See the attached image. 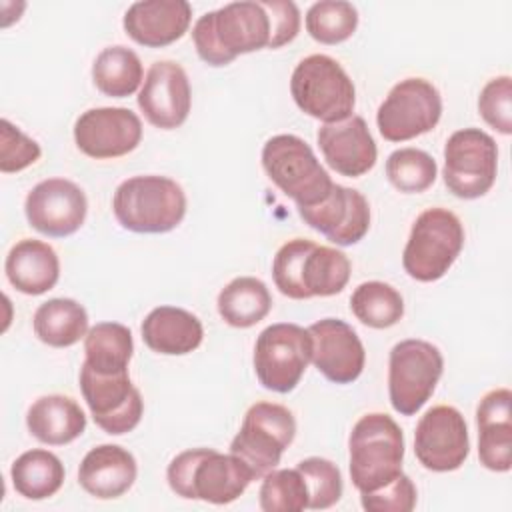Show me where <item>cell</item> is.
<instances>
[{"label":"cell","instance_id":"6da1fadb","mask_svg":"<svg viewBox=\"0 0 512 512\" xmlns=\"http://www.w3.org/2000/svg\"><path fill=\"white\" fill-rule=\"evenodd\" d=\"M192 40L206 64L226 66L240 54L272 46L270 10L256 0L224 4L196 20Z\"/></svg>","mask_w":512,"mask_h":512},{"label":"cell","instance_id":"7a4b0ae2","mask_svg":"<svg viewBox=\"0 0 512 512\" xmlns=\"http://www.w3.org/2000/svg\"><path fill=\"white\" fill-rule=\"evenodd\" d=\"M272 278L276 288L292 300L334 296L350 280V260L338 248L294 238L276 252Z\"/></svg>","mask_w":512,"mask_h":512},{"label":"cell","instance_id":"3957f363","mask_svg":"<svg viewBox=\"0 0 512 512\" xmlns=\"http://www.w3.org/2000/svg\"><path fill=\"white\" fill-rule=\"evenodd\" d=\"M170 490L186 500L230 504L254 480L252 470L238 456L214 448H190L174 456L166 470Z\"/></svg>","mask_w":512,"mask_h":512},{"label":"cell","instance_id":"277c9868","mask_svg":"<svg viewBox=\"0 0 512 512\" xmlns=\"http://www.w3.org/2000/svg\"><path fill=\"white\" fill-rule=\"evenodd\" d=\"M112 210L120 226L130 232L164 234L184 220L186 194L168 176H132L116 188Z\"/></svg>","mask_w":512,"mask_h":512},{"label":"cell","instance_id":"5b68a950","mask_svg":"<svg viewBox=\"0 0 512 512\" xmlns=\"http://www.w3.org/2000/svg\"><path fill=\"white\" fill-rule=\"evenodd\" d=\"M348 450L350 478L360 494L374 492L402 474L404 434L388 414H364L350 432Z\"/></svg>","mask_w":512,"mask_h":512},{"label":"cell","instance_id":"8992f818","mask_svg":"<svg viewBox=\"0 0 512 512\" xmlns=\"http://www.w3.org/2000/svg\"><path fill=\"white\" fill-rule=\"evenodd\" d=\"M290 94L296 106L324 124L352 116L356 88L338 60L326 54L302 58L290 78Z\"/></svg>","mask_w":512,"mask_h":512},{"label":"cell","instance_id":"52a82bcc","mask_svg":"<svg viewBox=\"0 0 512 512\" xmlns=\"http://www.w3.org/2000/svg\"><path fill=\"white\" fill-rule=\"evenodd\" d=\"M266 176L296 202V208L314 206L332 190V178L306 140L296 134H276L262 146Z\"/></svg>","mask_w":512,"mask_h":512},{"label":"cell","instance_id":"ba28073f","mask_svg":"<svg viewBox=\"0 0 512 512\" xmlns=\"http://www.w3.org/2000/svg\"><path fill=\"white\" fill-rule=\"evenodd\" d=\"M464 246L460 218L448 208H428L412 224L402 252L406 274L418 282L440 280L456 262Z\"/></svg>","mask_w":512,"mask_h":512},{"label":"cell","instance_id":"9c48e42d","mask_svg":"<svg viewBox=\"0 0 512 512\" xmlns=\"http://www.w3.org/2000/svg\"><path fill=\"white\" fill-rule=\"evenodd\" d=\"M294 436L296 420L286 406L256 402L246 410L242 426L230 442V452L244 460L252 470L254 480H258L280 464V458Z\"/></svg>","mask_w":512,"mask_h":512},{"label":"cell","instance_id":"30bf717a","mask_svg":"<svg viewBox=\"0 0 512 512\" xmlns=\"http://www.w3.org/2000/svg\"><path fill=\"white\" fill-rule=\"evenodd\" d=\"M442 370V352L432 342L408 338L394 344L388 358L392 408L402 416H414L434 394Z\"/></svg>","mask_w":512,"mask_h":512},{"label":"cell","instance_id":"8fae6325","mask_svg":"<svg viewBox=\"0 0 512 512\" xmlns=\"http://www.w3.org/2000/svg\"><path fill=\"white\" fill-rule=\"evenodd\" d=\"M312 358L308 328L278 322L264 328L254 344V372L258 382L272 392H292Z\"/></svg>","mask_w":512,"mask_h":512},{"label":"cell","instance_id":"7c38bea8","mask_svg":"<svg viewBox=\"0 0 512 512\" xmlns=\"http://www.w3.org/2000/svg\"><path fill=\"white\" fill-rule=\"evenodd\" d=\"M498 146L490 134L480 128L456 130L444 146V184L462 198L484 196L496 182Z\"/></svg>","mask_w":512,"mask_h":512},{"label":"cell","instance_id":"4fadbf2b","mask_svg":"<svg viewBox=\"0 0 512 512\" xmlns=\"http://www.w3.org/2000/svg\"><path fill=\"white\" fill-rule=\"evenodd\" d=\"M442 116V96L426 78H406L392 86L376 112L384 140L406 142L430 132Z\"/></svg>","mask_w":512,"mask_h":512},{"label":"cell","instance_id":"5bb4252c","mask_svg":"<svg viewBox=\"0 0 512 512\" xmlns=\"http://www.w3.org/2000/svg\"><path fill=\"white\" fill-rule=\"evenodd\" d=\"M80 392L96 426L106 434L120 436L132 432L140 424L144 400L140 390L132 384L128 370L102 374L82 362Z\"/></svg>","mask_w":512,"mask_h":512},{"label":"cell","instance_id":"9a60e30c","mask_svg":"<svg viewBox=\"0 0 512 512\" xmlns=\"http://www.w3.org/2000/svg\"><path fill=\"white\" fill-rule=\"evenodd\" d=\"M414 454L426 470H458L470 454L468 426L460 410L448 404L432 406L416 424Z\"/></svg>","mask_w":512,"mask_h":512},{"label":"cell","instance_id":"2e32d148","mask_svg":"<svg viewBox=\"0 0 512 512\" xmlns=\"http://www.w3.org/2000/svg\"><path fill=\"white\" fill-rule=\"evenodd\" d=\"M24 212L28 224L40 234L64 238L84 224L88 200L84 190L72 180L46 178L28 192Z\"/></svg>","mask_w":512,"mask_h":512},{"label":"cell","instance_id":"e0dca14e","mask_svg":"<svg viewBox=\"0 0 512 512\" xmlns=\"http://www.w3.org/2000/svg\"><path fill=\"white\" fill-rule=\"evenodd\" d=\"M142 140L140 118L122 106H102L82 112L74 124L78 150L94 160L120 158Z\"/></svg>","mask_w":512,"mask_h":512},{"label":"cell","instance_id":"ac0fdd59","mask_svg":"<svg viewBox=\"0 0 512 512\" xmlns=\"http://www.w3.org/2000/svg\"><path fill=\"white\" fill-rule=\"evenodd\" d=\"M192 90L184 68L172 60H158L148 68L138 92V108L160 130L182 126L190 114Z\"/></svg>","mask_w":512,"mask_h":512},{"label":"cell","instance_id":"d6986e66","mask_svg":"<svg viewBox=\"0 0 512 512\" xmlns=\"http://www.w3.org/2000/svg\"><path fill=\"white\" fill-rule=\"evenodd\" d=\"M298 214L310 228L338 246L360 242L370 228V206L364 194L336 182L324 200L298 208Z\"/></svg>","mask_w":512,"mask_h":512},{"label":"cell","instance_id":"ffe728a7","mask_svg":"<svg viewBox=\"0 0 512 512\" xmlns=\"http://www.w3.org/2000/svg\"><path fill=\"white\" fill-rule=\"evenodd\" d=\"M310 362L334 384H352L364 370L366 352L356 330L338 318H322L308 326Z\"/></svg>","mask_w":512,"mask_h":512},{"label":"cell","instance_id":"44dd1931","mask_svg":"<svg viewBox=\"0 0 512 512\" xmlns=\"http://www.w3.org/2000/svg\"><path fill=\"white\" fill-rule=\"evenodd\" d=\"M316 140L326 164L346 178L364 176L376 164L378 148L362 116L322 124Z\"/></svg>","mask_w":512,"mask_h":512},{"label":"cell","instance_id":"7402d4cb","mask_svg":"<svg viewBox=\"0 0 512 512\" xmlns=\"http://www.w3.org/2000/svg\"><path fill=\"white\" fill-rule=\"evenodd\" d=\"M192 22L186 0H140L128 6L122 26L140 46L164 48L180 40Z\"/></svg>","mask_w":512,"mask_h":512},{"label":"cell","instance_id":"603a6c76","mask_svg":"<svg viewBox=\"0 0 512 512\" xmlns=\"http://www.w3.org/2000/svg\"><path fill=\"white\" fill-rule=\"evenodd\" d=\"M512 392L496 388L482 396L476 408L478 426V458L492 472H508L512 468Z\"/></svg>","mask_w":512,"mask_h":512},{"label":"cell","instance_id":"cb8c5ba5","mask_svg":"<svg viewBox=\"0 0 512 512\" xmlns=\"http://www.w3.org/2000/svg\"><path fill=\"white\" fill-rule=\"evenodd\" d=\"M138 474L132 452L118 444L94 446L80 462L78 484L98 500H112L126 494Z\"/></svg>","mask_w":512,"mask_h":512},{"label":"cell","instance_id":"d4e9b609","mask_svg":"<svg viewBox=\"0 0 512 512\" xmlns=\"http://www.w3.org/2000/svg\"><path fill=\"white\" fill-rule=\"evenodd\" d=\"M4 270L8 282L18 292L40 296L56 286L60 278V260L48 242L24 238L10 248Z\"/></svg>","mask_w":512,"mask_h":512},{"label":"cell","instance_id":"484cf974","mask_svg":"<svg viewBox=\"0 0 512 512\" xmlns=\"http://www.w3.org/2000/svg\"><path fill=\"white\" fill-rule=\"evenodd\" d=\"M144 344L158 354L184 356L194 352L204 338L202 322L196 314L178 306H158L142 322Z\"/></svg>","mask_w":512,"mask_h":512},{"label":"cell","instance_id":"4316f807","mask_svg":"<svg viewBox=\"0 0 512 512\" xmlns=\"http://www.w3.org/2000/svg\"><path fill=\"white\" fill-rule=\"evenodd\" d=\"M30 434L48 446L74 442L86 430V416L80 404L64 394L40 396L26 412Z\"/></svg>","mask_w":512,"mask_h":512},{"label":"cell","instance_id":"83f0119b","mask_svg":"<svg viewBox=\"0 0 512 512\" xmlns=\"http://www.w3.org/2000/svg\"><path fill=\"white\" fill-rule=\"evenodd\" d=\"M32 326L40 342L68 348L88 334V312L72 298H50L36 308Z\"/></svg>","mask_w":512,"mask_h":512},{"label":"cell","instance_id":"f1b7e54d","mask_svg":"<svg viewBox=\"0 0 512 512\" xmlns=\"http://www.w3.org/2000/svg\"><path fill=\"white\" fill-rule=\"evenodd\" d=\"M64 464L56 454L42 448L22 452L10 468L14 490L26 500H46L64 484Z\"/></svg>","mask_w":512,"mask_h":512},{"label":"cell","instance_id":"f546056e","mask_svg":"<svg viewBox=\"0 0 512 512\" xmlns=\"http://www.w3.org/2000/svg\"><path fill=\"white\" fill-rule=\"evenodd\" d=\"M216 306L226 324L234 328H250L268 316L272 296L262 280L254 276H238L220 290Z\"/></svg>","mask_w":512,"mask_h":512},{"label":"cell","instance_id":"4dcf8cb0","mask_svg":"<svg viewBox=\"0 0 512 512\" xmlns=\"http://www.w3.org/2000/svg\"><path fill=\"white\" fill-rule=\"evenodd\" d=\"M84 354V362L96 372H126L134 354L130 328L120 322H98L84 336Z\"/></svg>","mask_w":512,"mask_h":512},{"label":"cell","instance_id":"1f68e13d","mask_svg":"<svg viewBox=\"0 0 512 512\" xmlns=\"http://www.w3.org/2000/svg\"><path fill=\"white\" fill-rule=\"evenodd\" d=\"M92 80L104 96L126 98L140 88L144 68L134 50L126 46H108L92 64Z\"/></svg>","mask_w":512,"mask_h":512},{"label":"cell","instance_id":"d6a6232c","mask_svg":"<svg viewBox=\"0 0 512 512\" xmlns=\"http://www.w3.org/2000/svg\"><path fill=\"white\" fill-rule=\"evenodd\" d=\"M350 310L364 326L382 330L400 322L404 316V300L394 286L368 280L352 292Z\"/></svg>","mask_w":512,"mask_h":512},{"label":"cell","instance_id":"836d02e7","mask_svg":"<svg viewBox=\"0 0 512 512\" xmlns=\"http://www.w3.org/2000/svg\"><path fill=\"white\" fill-rule=\"evenodd\" d=\"M358 28V10L350 2L320 0L306 12V30L320 44H340Z\"/></svg>","mask_w":512,"mask_h":512},{"label":"cell","instance_id":"e575fe53","mask_svg":"<svg viewBox=\"0 0 512 512\" xmlns=\"http://www.w3.org/2000/svg\"><path fill=\"white\" fill-rule=\"evenodd\" d=\"M386 176L396 190L420 194L434 184L438 166L436 160L420 148H400L388 156Z\"/></svg>","mask_w":512,"mask_h":512},{"label":"cell","instance_id":"d590c367","mask_svg":"<svg viewBox=\"0 0 512 512\" xmlns=\"http://www.w3.org/2000/svg\"><path fill=\"white\" fill-rule=\"evenodd\" d=\"M264 512H300L308 508V488L298 468L270 470L258 492Z\"/></svg>","mask_w":512,"mask_h":512},{"label":"cell","instance_id":"8d00e7d4","mask_svg":"<svg viewBox=\"0 0 512 512\" xmlns=\"http://www.w3.org/2000/svg\"><path fill=\"white\" fill-rule=\"evenodd\" d=\"M296 468L306 482L310 510H326L338 504V500L342 498L344 482L340 468L332 460L310 456L300 460Z\"/></svg>","mask_w":512,"mask_h":512},{"label":"cell","instance_id":"74e56055","mask_svg":"<svg viewBox=\"0 0 512 512\" xmlns=\"http://www.w3.org/2000/svg\"><path fill=\"white\" fill-rule=\"evenodd\" d=\"M478 112L484 122L500 134L512 132V80L496 76L484 84L478 96Z\"/></svg>","mask_w":512,"mask_h":512},{"label":"cell","instance_id":"f35d334b","mask_svg":"<svg viewBox=\"0 0 512 512\" xmlns=\"http://www.w3.org/2000/svg\"><path fill=\"white\" fill-rule=\"evenodd\" d=\"M42 154L40 144L10 120H0V172L12 174L32 166Z\"/></svg>","mask_w":512,"mask_h":512},{"label":"cell","instance_id":"ab89813d","mask_svg":"<svg viewBox=\"0 0 512 512\" xmlns=\"http://www.w3.org/2000/svg\"><path fill=\"white\" fill-rule=\"evenodd\" d=\"M368 512H410L416 506V486L404 472L374 492L360 494Z\"/></svg>","mask_w":512,"mask_h":512},{"label":"cell","instance_id":"60d3db41","mask_svg":"<svg viewBox=\"0 0 512 512\" xmlns=\"http://www.w3.org/2000/svg\"><path fill=\"white\" fill-rule=\"evenodd\" d=\"M272 16V50L292 42L300 32V10L290 0H266Z\"/></svg>","mask_w":512,"mask_h":512}]
</instances>
